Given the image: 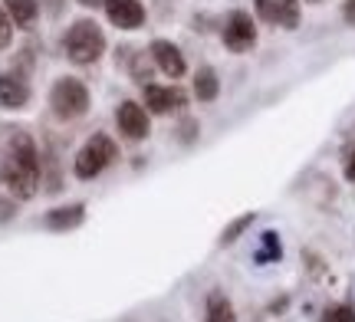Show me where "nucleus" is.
<instances>
[{"label": "nucleus", "mask_w": 355, "mask_h": 322, "mask_svg": "<svg viewBox=\"0 0 355 322\" xmlns=\"http://www.w3.org/2000/svg\"><path fill=\"white\" fill-rule=\"evenodd\" d=\"M115 125H119V132L125 138L141 142L148 135V109H141L139 102H122L115 109Z\"/></svg>", "instance_id": "nucleus-7"}, {"label": "nucleus", "mask_w": 355, "mask_h": 322, "mask_svg": "<svg viewBox=\"0 0 355 322\" xmlns=\"http://www.w3.org/2000/svg\"><path fill=\"white\" fill-rule=\"evenodd\" d=\"M141 99H145V109H152L155 116H168V112L188 105V96L178 86H145Z\"/></svg>", "instance_id": "nucleus-8"}, {"label": "nucleus", "mask_w": 355, "mask_h": 322, "mask_svg": "<svg viewBox=\"0 0 355 322\" xmlns=\"http://www.w3.org/2000/svg\"><path fill=\"white\" fill-rule=\"evenodd\" d=\"M63 50H66V56L79 66L96 63L102 53H105V37H102L99 24H92V20H76V24L66 30Z\"/></svg>", "instance_id": "nucleus-2"}, {"label": "nucleus", "mask_w": 355, "mask_h": 322, "mask_svg": "<svg viewBox=\"0 0 355 322\" xmlns=\"http://www.w3.org/2000/svg\"><path fill=\"white\" fill-rule=\"evenodd\" d=\"M283 257V247H279V237L273 231H266L263 237H260V247H257L254 260L257 263H277V260Z\"/></svg>", "instance_id": "nucleus-16"}, {"label": "nucleus", "mask_w": 355, "mask_h": 322, "mask_svg": "<svg viewBox=\"0 0 355 322\" xmlns=\"http://www.w3.org/2000/svg\"><path fill=\"white\" fill-rule=\"evenodd\" d=\"M217 92H220V82H217V73L211 66H204L194 73V96L201 99V102H214Z\"/></svg>", "instance_id": "nucleus-14"}, {"label": "nucleus", "mask_w": 355, "mask_h": 322, "mask_svg": "<svg viewBox=\"0 0 355 322\" xmlns=\"http://www.w3.org/2000/svg\"><path fill=\"white\" fill-rule=\"evenodd\" d=\"M30 102V86L13 73H0V105L3 109H20Z\"/></svg>", "instance_id": "nucleus-11"}, {"label": "nucleus", "mask_w": 355, "mask_h": 322, "mask_svg": "<svg viewBox=\"0 0 355 322\" xmlns=\"http://www.w3.org/2000/svg\"><path fill=\"white\" fill-rule=\"evenodd\" d=\"M343 17H345V24L355 26V0H345L343 3Z\"/></svg>", "instance_id": "nucleus-20"}, {"label": "nucleus", "mask_w": 355, "mask_h": 322, "mask_svg": "<svg viewBox=\"0 0 355 322\" xmlns=\"http://www.w3.org/2000/svg\"><path fill=\"white\" fill-rule=\"evenodd\" d=\"M148 56H152L155 66H158L168 79H181V76H184V69H188V63H184L181 50H178L175 43H168V39H155L152 50H148Z\"/></svg>", "instance_id": "nucleus-10"}, {"label": "nucleus", "mask_w": 355, "mask_h": 322, "mask_svg": "<svg viewBox=\"0 0 355 322\" xmlns=\"http://www.w3.org/2000/svg\"><path fill=\"white\" fill-rule=\"evenodd\" d=\"M3 10L10 13L13 26H20V30H33L40 17V3L37 0H3Z\"/></svg>", "instance_id": "nucleus-12"}, {"label": "nucleus", "mask_w": 355, "mask_h": 322, "mask_svg": "<svg viewBox=\"0 0 355 322\" xmlns=\"http://www.w3.org/2000/svg\"><path fill=\"white\" fill-rule=\"evenodd\" d=\"M105 17L112 20L119 30H135L145 24V7L141 0H105Z\"/></svg>", "instance_id": "nucleus-9"}, {"label": "nucleus", "mask_w": 355, "mask_h": 322, "mask_svg": "<svg viewBox=\"0 0 355 322\" xmlns=\"http://www.w3.org/2000/svg\"><path fill=\"white\" fill-rule=\"evenodd\" d=\"M50 109L60 122H73L89 112V89L73 76H63L53 82L50 89Z\"/></svg>", "instance_id": "nucleus-3"}, {"label": "nucleus", "mask_w": 355, "mask_h": 322, "mask_svg": "<svg viewBox=\"0 0 355 322\" xmlns=\"http://www.w3.org/2000/svg\"><path fill=\"white\" fill-rule=\"evenodd\" d=\"M254 217H257V214H241V217L234 220V224H230L227 231L220 233V244H224V247H227V244H234V240H237V237H241V233L247 231L250 224H254Z\"/></svg>", "instance_id": "nucleus-17"}, {"label": "nucleus", "mask_w": 355, "mask_h": 322, "mask_svg": "<svg viewBox=\"0 0 355 322\" xmlns=\"http://www.w3.org/2000/svg\"><path fill=\"white\" fill-rule=\"evenodd\" d=\"M0 178L7 184V191L17 197V201H30L40 188V155L37 145L26 132H17L7 145V155H3V165H0Z\"/></svg>", "instance_id": "nucleus-1"}, {"label": "nucleus", "mask_w": 355, "mask_h": 322, "mask_svg": "<svg viewBox=\"0 0 355 322\" xmlns=\"http://www.w3.org/2000/svg\"><path fill=\"white\" fill-rule=\"evenodd\" d=\"M207 322H237V312H234L230 299L220 289H214L207 296Z\"/></svg>", "instance_id": "nucleus-15"}, {"label": "nucleus", "mask_w": 355, "mask_h": 322, "mask_svg": "<svg viewBox=\"0 0 355 322\" xmlns=\"http://www.w3.org/2000/svg\"><path fill=\"white\" fill-rule=\"evenodd\" d=\"M309 3H319V0H309Z\"/></svg>", "instance_id": "nucleus-25"}, {"label": "nucleus", "mask_w": 355, "mask_h": 322, "mask_svg": "<svg viewBox=\"0 0 355 322\" xmlns=\"http://www.w3.org/2000/svg\"><path fill=\"white\" fill-rule=\"evenodd\" d=\"M115 142L109 138V135H92L83 148H79V155L76 161H73V171H76V178L89 181V178H96V175H102L105 168L115 161Z\"/></svg>", "instance_id": "nucleus-4"}, {"label": "nucleus", "mask_w": 355, "mask_h": 322, "mask_svg": "<svg viewBox=\"0 0 355 322\" xmlns=\"http://www.w3.org/2000/svg\"><path fill=\"white\" fill-rule=\"evenodd\" d=\"M322 322H355V310L352 306H329V310L322 312Z\"/></svg>", "instance_id": "nucleus-18"}, {"label": "nucleus", "mask_w": 355, "mask_h": 322, "mask_svg": "<svg viewBox=\"0 0 355 322\" xmlns=\"http://www.w3.org/2000/svg\"><path fill=\"white\" fill-rule=\"evenodd\" d=\"M83 7H99V3H105V0H79Z\"/></svg>", "instance_id": "nucleus-24"}, {"label": "nucleus", "mask_w": 355, "mask_h": 322, "mask_svg": "<svg viewBox=\"0 0 355 322\" xmlns=\"http://www.w3.org/2000/svg\"><path fill=\"white\" fill-rule=\"evenodd\" d=\"M83 217H86V207L83 204H66L46 214V227L50 231H73V227L83 224Z\"/></svg>", "instance_id": "nucleus-13"}, {"label": "nucleus", "mask_w": 355, "mask_h": 322, "mask_svg": "<svg viewBox=\"0 0 355 322\" xmlns=\"http://www.w3.org/2000/svg\"><path fill=\"white\" fill-rule=\"evenodd\" d=\"M10 39H13V20H10V13L0 7V50H7Z\"/></svg>", "instance_id": "nucleus-19"}, {"label": "nucleus", "mask_w": 355, "mask_h": 322, "mask_svg": "<svg viewBox=\"0 0 355 322\" xmlns=\"http://www.w3.org/2000/svg\"><path fill=\"white\" fill-rule=\"evenodd\" d=\"M63 10V0H50V13H60Z\"/></svg>", "instance_id": "nucleus-23"}, {"label": "nucleus", "mask_w": 355, "mask_h": 322, "mask_svg": "<svg viewBox=\"0 0 355 322\" xmlns=\"http://www.w3.org/2000/svg\"><path fill=\"white\" fill-rule=\"evenodd\" d=\"M257 43V24L250 13L243 10H234L224 24V46L230 53H247L250 46Z\"/></svg>", "instance_id": "nucleus-5"}, {"label": "nucleus", "mask_w": 355, "mask_h": 322, "mask_svg": "<svg viewBox=\"0 0 355 322\" xmlns=\"http://www.w3.org/2000/svg\"><path fill=\"white\" fill-rule=\"evenodd\" d=\"M345 178L355 181V148H352V155H349V165H345Z\"/></svg>", "instance_id": "nucleus-21"}, {"label": "nucleus", "mask_w": 355, "mask_h": 322, "mask_svg": "<svg viewBox=\"0 0 355 322\" xmlns=\"http://www.w3.org/2000/svg\"><path fill=\"white\" fill-rule=\"evenodd\" d=\"M257 13H260V20L283 26V30L300 26V3L296 0H257Z\"/></svg>", "instance_id": "nucleus-6"}, {"label": "nucleus", "mask_w": 355, "mask_h": 322, "mask_svg": "<svg viewBox=\"0 0 355 322\" xmlns=\"http://www.w3.org/2000/svg\"><path fill=\"white\" fill-rule=\"evenodd\" d=\"M10 211H13V207L7 204V201H0V220H7V217H10Z\"/></svg>", "instance_id": "nucleus-22"}]
</instances>
